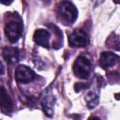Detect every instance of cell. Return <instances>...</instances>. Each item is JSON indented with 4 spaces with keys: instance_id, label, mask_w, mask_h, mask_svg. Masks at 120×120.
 <instances>
[{
    "instance_id": "obj_1",
    "label": "cell",
    "mask_w": 120,
    "mask_h": 120,
    "mask_svg": "<svg viewBox=\"0 0 120 120\" xmlns=\"http://www.w3.org/2000/svg\"><path fill=\"white\" fill-rule=\"evenodd\" d=\"M92 65L88 58L83 55H80L73 64V72L76 77L80 79H87L91 74Z\"/></svg>"
},
{
    "instance_id": "obj_2",
    "label": "cell",
    "mask_w": 120,
    "mask_h": 120,
    "mask_svg": "<svg viewBox=\"0 0 120 120\" xmlns=\"http://www.w3.org/2000/svg\"><path fill=\"white\" fill-rule=\"evenodd\" d=\"M57 12L60 17L68 23H73L78 15V11L76 7L69 1L60 2L57 6Z\"/></svg>"
},
{
    "instance_id": "obj_3",
    "label": "cell",
    "mask_w": 120,
    "mask_h": 120,
    "mask_svg": "<svg viewBox=\"0 0 120 120\" xmlns=\"http://www.w3.org/2000/svg\"><path fill=\"white\" fill-rule=\"evenodd\" d=\"M68 43L71 47H85L89 43V37L82 29H76L69 35Z\"/></svg>"
},
{
    "instance_id": "obj_4",
    "label": "cell",
    "mask_w": 120,
    "mask_h": 120,
    "mask_svg": "<svg viewBox=\"0 0 120 120\" xmlns=\"http://www.w3.org/2000/svg\"><path fill=\"white\" fill-rule=\"evenodd\" d=\"M22 31V27L21 22L15 21H11L8 22L5 26V34L11 43H15L19 40Z\"/></svg>"
},
{
    "instance_id": "obj_5",
    "label": "cell",
    "mask_w": 120,
    "mask_h": 120,
    "mask_svg": "<svg viewBox=\"0 0 120 120\" xmlns=\"http://www.w3.org/2000/svg\"><path fill=\"white\" fill-rule=\"evenodd\" d=\"M15 78L18 82L28 83L36 78V73L30 68L21 65L15 70Z\"/></svg>"
},
{
    "instance_id": "obj_6",
    "label": "cell",
    "mask_w": 120,
    "mask_h": 120,
    "mask_svg": "<svg viewBox=\"0 0 120 120\" xmlns=\"http://www.w3.org/2000/svg\"><path fill=\"white\" fill-rule=\"evenodd\" d=\"M0 109L5 114H9L14 110L13 101L6 88L3 86H0Z\"/></svg>"
},
{
    "instance_id": "obj_7",
    "label": "cell",
    "mask_w": 120,
    "mask_h": 120,
    "mask_svg": "<svg viewBox=\"0 0 120 120\" xmlns=\"http://www.w3.org/2000/svg\"><path fill=\"white\" fill-rule=\"evenodd\" d=\"M118 59L119 57L117 54L113 52H104L100 55L99 65L103 68H109L113 67L118 62Z\"/></svg>"
},
{
    "instance_id": "obj_8",
    "label": "cell",
    "mask_w": 120,
    "mask_h": 120,
    "mask_svg": "<svg viewBox=\"0 0 120 120\" xmlns=\"http://www.w3.org/2000/svg\"><path fill=\"white\" fill-rule=\"evenodd\" d=\"M50 38H51L50 32L45 29H38L34 33V36H33V39L37 44L42 47H46V48L49 47Z\"/></svg>"
},
{
    "instance_id": "obj_9",
    "label": "cell",
    "mask_w": 120,
    "mask_h": 120,
    "mask_svg": "<svg viewBox=\"0 0 120 120\" xmlns=\"http://www.w3.org/2000/svg\"><path fill=\"white\" fill-rule=\"evenodd\" d=\"M3 55L8 63L13 64L19 60V50L14 47H5L3 49Z\"/></svg>"
},
{
    "instance_id": "obj_10",
    "label": "cell",
    "mask_w": 120,
    "mask_h": 120,
    "mask_svg": "<svg viewBox=\"0 0 120 120\" xmlns=\"http://www.w3.org/2000/svg\"><path fill=\"white\" fill-rule=\"evenodd\" d=\"M53 98L52 97V95H45V97H43L42 98V107H43V111L45 112V113L48 116H51L53 112Z\"/></svg>"
},
{
    "instance_id": "obj_11",
    "label": "cell",
    "mask_w": 120,
    "mask_h": 120,
    "mask_svg": "<svg viewBox=\"0 0 120 120\" xmlns=\"http://www.w3.org/2000/svg\"><path fill=\"white\" fill-rule=\"evenodd\" d=\"M85 101L89 109H94L98 103V97L96 93L90 92L85 96Z\"/></svg>"
},
{
    "instance_id": "obj_12",
    "label": "cell",
    "mask_w": 120,
    "mask_h": 120,
    "mask_svg": "<svg viewBox=\"0 0 120 120\" xmlns=\"http://www.w3.org/2000/svg\"><path fill=\"white\" fill-rule=\"evenodd\" d=\"M4 73H5V67H4L3 63H2L1 60H0V76L3 75Z\"/></svg>"
},
{
    "instance_id": "obj_13",
    "label": "cell",
    "mask_w": 120,
    "mask_h": 120,
    "mask_svg": "<svg viewBox=\"0 0 120 120\" xmlns=\"http://www.w3.org/2000/svg\"><path fill=\"white\" fill-rule=\"evenodd\" d=\"M88 120H100L98 117H96V116H93V117H90Z\"/></svg>"
}]
</instances>
